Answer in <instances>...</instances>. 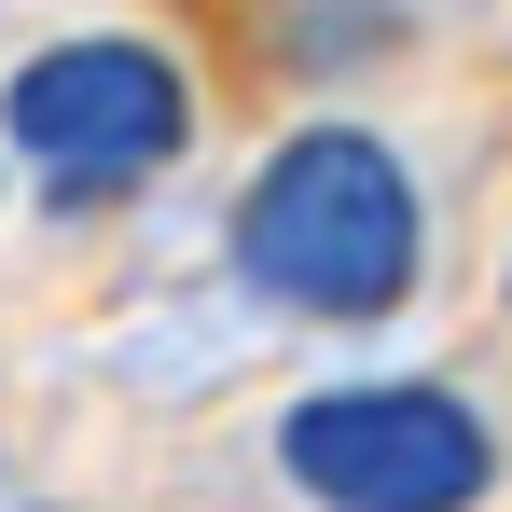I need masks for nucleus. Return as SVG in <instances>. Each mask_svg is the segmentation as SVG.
Returning a JSON list of instances; mask_svg holds the SVG:
<instances>
[{
    "mask_svg": "<svg viewBox=\"0 0 512 512\" xmlns=\"http://www.w3.org/2000/svg\"><path fill=\"white\" fill-rule=\"evenodd\" d=\"M277 471L319 512H471L499 485V443L457 388H319L277 416Z\"/></svg>",
    "mask_w": 512,
    "mask_h": 512,
    "instance_id": "obj_3",
    "label": "nucleus"
},
{
    "mask_svg": "<svg viewBox=\"0 0 512 512\" xmlns=\"http://www.w3.org/2000/svg\"><path fill=\"white\" fill-rule=\"evenodd\" d=\"M416 180L360 125H291L236 194V277L291 319H388L416 291Z\"/></svg>",
    "mask_w": 512,
    "mask_h": 512,
    "instance_id": "obj_1",
    "label": "nucleus"
},
{
    "mask_svg": "<svg viewBox=\"0 0 512 512\" xmlns=\"http://www.w3.org/2000/svg\"><path fill=\"white\" fill-rule=\"evenodd\" d=\"M0 139L42 167L56 208H111L194 139V84H180L153 42H56L28 56L14 97H0Z\"/></svg>",
    "mask_w": 512,
    "mask_h": 512,
    "instance_id": "obj_2",
    "label": "nucleus"
}]
</instances>
